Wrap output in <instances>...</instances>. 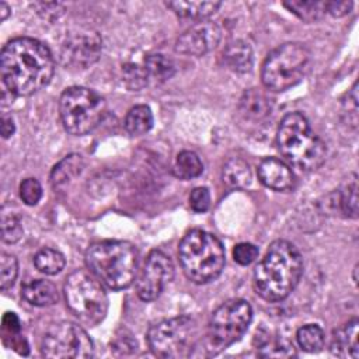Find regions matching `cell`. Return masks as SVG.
<instances>
[{"label":"cell","instance_id":"34","mask_svg":"<svg viewBox=\"0 0 359 359\" xmlns=\"http://www.w3.org/2000/svg\"><path fill=\"white\" fill-rule=\"evenodd\" d=\"M189 206L196 213H203L210 206V194L208 188L198 187L189 194Z\"/></svg>","mask_w":359,"mask_h":359},{"label":"cell","instance_id":"20","mask_svg":"<svg viewBox=\"0 0 359 359\" xmlns=\"http://www.w3.org/2000/svg\"><path fill=\"white\" fill-rule=\"evenodd\" d=\"M170 7L178 17L187 20H205L222 6L220 1H167Z\"/></svg>","mask_w":359,"mask_h":359},{"label":"cell","instance_id":"37","mask_svg":"<svg viewBox=\"0 0 359 359\" xmlns=\"http://www.w3.org/2000/svg\"><path fill=\"white\" fill-rule=\"evenodd\" d=\"M352 8L351 1H325V13H330L334 17H344Z\"/></svg>","mask_w":359,"mask_h":359},{"label":"cell","instance_id":"22","mask_svg":"<svg viewBox=\"0 0 359 359\" xmlns=\"http://www.w3.org/2000/svg\"><path fill=\"white\" fill-rule=\"evenodd\" d=\"M153 126V114L147 105H135L125 118V128L132 136H140Z\"/></svg>","mask_w":359,"mask_h":359},{"label":"cell","instance_id":"15","mask_svg":"<svg viewBox=\"0 0 359 359\" xmlns=\"http://www.w3.org/2000/svg\"><path fill=\"white\" fill-rule=\"evenodd\" d=\"M259 181L275 191H289L294 187V175L287 164L275 157L264 158L258 165Z\"/></svg>","mask_w":359,"mask_h":359},{"label":"cell","instance_id":"1","mask_svg":"<svg viewBox=\"0 0 359 359\" xmlns=\"http://www.w3.org/2000/svg\"><path fill=\"white\" fill-rule=\"evenodd\" d=\"M0 72L8 91L27 97L48 86L55 72V62L45 43L22 36L4 45L0 55Z\"/></svg>","mask_w":359,"mask_h":359},{"label":"cell","instance_id":"18","mask_svg":"<svg viewBox=\"0 0 359 359\" xmlns=\"http://www.w3.org/2000/svg\"><path fill=\"white\" fill-rule=\"evenodd\" d=\"M22 297L32 306L46 307L52 306L59 300V292L56 286L43 279H35L25 282L21 287Z\"/></svg>","mask_w":359,"mask_h":359},{"label":"cell","instance_id":"2","mask_svg":"<svg viewBox=\"0 0 359 359\" xmlns=\"http://www.w3.org/2000/svg\"><path fill=\"white\" fill-rule=\"evenodd\" d=\"M303 258L286 240L273 241L254 271V289L268 302L286 299L300 280Z\"/></svg>","mask_w":359,"mask_h":359},{"label":"cell","instance_id":"6","mask_svg":"<svg viewBox=\"0 0 359 359\" xmlns=\"http://www.w3.org/2000/svg\"><path fill=\"white\" fill-rule=\"evenodd\" d=\"M66 306L70 313L84 325L95 327L108 311V296L93 275L86 271L70 273L63 286Z\"/></svg>","mask_w":359,"mask_h":359},{"label":"cell","instance_id":"39","mask_svg":"<svg viewBox=\"0 0 359 359\" xmlns=\"http://www.w3.org/2000/svg\"><path fill=\"white\" fill-rule=\"evenodd\" d=\"M15 130V125H14V121L10 118V116H6L3 115L1 116V136L4 139L10 137Z\"/></svg>","mask_w":359,"mask_h":359},{"label":"cell","instance_id":"13","mask_svg":"<svg viewBox=\"0 0 359 359\" xmlns=\"http://www.w3.org/2000/svg\"><path fill=\"white\" fill-rule=\"evenodd\" d=\"M220 28L213 22H198L187 29L175 43V50L182 55L202 56L210 52L219 43Z\"/></svg>","mask_w":359,"mask_h":359},{"label":"cell","instance_id":"32","mask_svg":"<svg viewBox=\"0 0 359 359\" xmlns=\"http://www.w3.org/2000/svg\"><path fill=\"white\" fill-rule=\"evenodd\" d=\"M22 226L17 216L14 215H3L1 217V240L4 243H17L22 237Z\"/></svg>","mask_w":359,"mask_h":359},{"label":"cell","instance_id":"14","mask_svg":"<svg viewBox=\"0 0 359 359\" xmlns=\"http://www.w3.org/2000/svg\"><path fill=\"white\" fill-rule=\"evenodd\" d=\"M101 52V39L93 32H80L72 35L63 45L62 59L66 65L77 69H86L93 65Z\"/></svg>","mask_w":359,"mask_h":359},{"label":"cell","instance_id":"35","mask_svg":"<svg viewBox=\"0 0 359 359\" xmlns=\"http://www.w3.org/2000/svg\"><path fill=\"white\" fill-rule=\"evenodd\" d=\"M258 247L251 243H240L233 250L234 261L240 265H250L258 257Z\"/></svg>","mask_w":359,"mask_h":359},{"label":"cell","instance_id":"4","mask_svg":"<svg viewBox=\"0 0 359 359\" xmlns=\"http://www.w3.org/2000/svg\"><path fill=\"white\" fill-rule=\"evenodd\" d=\"M276 144L280 154L302 171H314L325 160V143L311 130L300 112L283 116L276 132Z\"/></svg>","mask_w":359,"mask_h":359},{"label":"cell","instance_id":"16","mask_svg":"<svg viewBox=\"0 0 359 359\" xmlns=\"http://www.w3.org/2000/svg\"><path fill=\"white\" fill-rule=\"evenodd\" d=\"M358 334H359V321L356 318L351 320L341 328L332 332L331 338V353L338 358H351L358 359L359 345H358Z\"/></svg>","mask_w":359,"mask_h":359},{"label":"cell","instance_id":"30","mask_svg":"<svg viewBox=\"0 0 359 359\" xmlns=\"http://www.w3.org/2000/svg\"><path fill=\"white\" fill-rule=\"evenodd\" d=\"M18 275V264L17 258L11 254L3 252L0 257V287L1 290H7L11 287Z\"/></svg>","mask_w":359,"mask_h":359},{"label":"cell","instance_id":"10","mask_svg":"<svg viewBox=\"0 0 359 359\" xmlns=\"http://www.w3.org/2000/svg\"><path fill=\"white\" fill-rule=\"evenodd\" d=\"M59 112L65 129L74 136H81L101 122L105 114V101L94 90L69 87L60 95Z\"/></svg>","mask_w":359,"mask_h":359},{"label":"cell","instance_id":"3","mask_svg":"<svg viewBox=\"0 0 359 359\" xmlns=\"http://www.w3.org/2000/svg\"><path fill=\"white\" fill-rule=\"evenodd\" d=\"M86 264L105 286L121 290L130 286L135 280L137 250L128 241H98L87 248Z\"/></svg>","mask_w":359,"mask_h":359},{"label":"cell","instance_id":"24","mask_svg":"<svg viewBox=\"0 0 359 359\" xmlns=\"http://www.w3.org/2000/svg\"><path fill=\"white\" fill-rule=\"evenodd\" d=\"M203 164L196 153L184 150L181 151L174 163V174L181 180H192L202 174Z\"/></svg>","mask_w":359,"mask_h":359},{"label":"cell","instance_id":"9","mask_svg":"<svg viewBox=\"0 0 359 359\" xmlns=\"http://www.w3.org/2000/svg\"><path fill=\"white\" fill-rule=\"evenodd\" d=\"M147 344L156 356L180 359L194 355L198 344V327L194 318L180 316L163 320L149 328Z\"/></svg>","mask_w":359,"mask_h":359},{"label":"cell","instance_id":"28","mask_svg":"<svg viewBox=\"0 0 359 359\" xmlns=\"http://www.w3.org/2000/svg\"><path fill=\"white\" fill-rule=\"evenodd\" d=\"M34 264L38 271L46 275H56L65 268V257L53 248H42L36 252Z\"/></svg>","mask_w":359,"mask_h":359},{"label":"cell","instance_id":"23","mask_svg":"<svg viewBox=\"0 0 359 359\" xmlns=\"http://www.w3.org/2000/svg\"><path fill=\"white\" fill-rule=\"evenodd\" d=\"M223 181L236 188L247 187L251 182L250 165L243 158H230L223 167Z\"/></svg>","mask_w":359,"mask_h":359},{"label":"cell","instance_id":"17","mask_svg":"<svg viewBox=\"0 0 359 359\" xmlns=\"http://www.w3.org/2000/svg\"><path fill=\"white\" fill-rule=\"evenodd\" d=\"M238 111L244 119L251 122H261L271 115L272 104L271 100L259 90H247L240 98Z\"/></svg>","mask_w":359,"mask_h":359},{"label":"cell","instance_id":"27","mask_svg":"<svg viewBox=\"0 0 359 359\" xmlns=\"http://www.w3.org/2000/svg\"><path fill=\"white\" fill-rule=\"evenodd\" d=\"M283 6L296 14L303 21L311 22L320 20L325 13V1H306V0H292L285 1Z\"/></svg>","mask_w":359,"mask_h":359},{"label":"cell","instance_id":"19","mask_svg":"<svg viewBox=\"0 0 359 359\" xmlns=\"http://www.w3.org/2000/svg\"><path fill=\"white\" fill-rule=\"evenodd\" d=\"M222 60L227 69L236 73H245L252 67V50L244 41H234L222 52Z\"/></svg>","mask_w":359,"mask_h":359},{"label":"cell","instance_id":"7","mask_svg":"<svg viewBox=\"0 0 359 359\" xmlns=\"http://www.w3.org/2000/svg\"><path fill=\"white\" fill-rule=\"evenodd\" d=\"M310 60V50L303 43L287 42L278 46L262 65L264 86L272 91H285L296 86L306 76Z\"/></svg>","mask_w":359,"mask_h":359},{"label":"cell","instance_id":"33","mask_svg":"<svg viewBox=\"0 0 359 359\" xmlns=\"http://www.w3.org/2000/svg\"><path fill=\"white\" fill-rule=\"evenodd\" d=\"M20 196L28 206H34L42 196V187L35 178H27L20 185Z\"/></svg>","mask_w":359,"mask_h":359},{"label":"cell","instance_id":"38","mask_svg":"<svg viewBox=\"0 0 359 359\" xmlns=\"http://www.w3.org/2000/svg\"><path fill=\"white\" fill-rule=\"evenodd\" d=\"M1 324H3V328L10 334H18L21 330V323L15 313H6L3 316Z\"/></svg>","mask_w":359,"mask_h":359},{"label":"cell","instance_id":"29","mask_svg":"<svg viewBox=\"0 0 359 359\" xmlns=\"http://www.w3.org/2000/svg\"><path fill=\"white\" fill-rule=\"evenodd\" d=\"M122 76L125 86L132 90V91H139L143 87L147 86L149 81V74L144 67L135 65V63H128L122 69Z\"/></svg>","mask_w":359,"mask_h":359},{"label":"cell","instance_id":"11","mask_svg":"<svg viewBox=\"0 0 359 359\" xmlns=\"http://www.w3.org/2000/svg\"><path fill=\"white\" fill-rule=\"evenodd\" d=\"M41 352L49 359H84L94 355V345L80 325L62 321L48 328L42 338Z\"/></svg>","mask_w":359,"mask_h":359},{"label":"cell","instance_id":"8","mask_svg":"<svg viewBox=\"0 0 359 359\" xmlns=\"http://www.w3.org/2000/svg\"><path fill=\"white\" fill-rule=\"evenodd\" d=\"M251 318L252 309L245 300L231 299L220 304L210 317L208 334L203 339L206 355H217L238 341L247 331Z\"/></svg>","mask_w":359,"mask_h":359},{"label":"cell","instance_id":"21","mask_svg":"<svg viewBox=\"0 0 359 359\" xmlns=\"http://www.w3.org/2000/svg\"><path fill=\"white\" fill-rule=\"evenodd\" d=\"M84 168V160L80 154H69L60 160L50 172V182L55 187L65 185L66 182L76 178Z\"/></svg>","mask_w":359,"mask_h":359},{"label":"cell","instance_id":"25","mask_svg":"<svg viewBox=\"0 0 359 359\" xmlns=\"http://www.w3.org/2000/svg\"><path fill=\"white\" fill-rule=\"evenodd\" d=\"M144 69H146L149 77H151L157 83H163V81L171 79L172 74L175 73V66H174L172 60L161 53L149 55L144 59Z\"/></svg>","mask_w":359,"mask_h":359},{"label":"cell","instance_id":"40","mask_svg":"<svg viewBox=\"0 0 359 359\" xmlns=\"http://www.w3.org/2000/svg\"><path fill=\"white\" fill-rule=\"evenodd\" d=\"M10 14V7L4 3V1H0V20L4 21Z\"/></svg>","mask_w":359,"mask_h":359},{"label":"cell","instance_id":"36","mask_svg":"<svg viewBox=\"0 0 359 359\" xmlns=\"http://www.w3.org/2000/svg\"><path fill=\"white\" fill-rule=\"evenodd\" d=\"M344 111L348 114L351 125L356 128L358 122V83L353 84L351 91L348 93V100L344 101Z\"/></svg>","mask_w":359,"mask_h":359},{"label":"cell","instance_id":"12","mask_svg":"<svg viewBox=\"0 0 359 359\" xmlns=\"http://www.w3.org/2000/svg\"><path fill=\"white\" fill-rule=\"evenodd\" d=\"M172 278L174 265L170 257L160 250H153L136 278V293L142 300L151 302L161 294Z\"/></svg>","mask_w":359,"mask_h":359},{"label":"cell","instance_id":"26","mask_svg":"<svg viewBox=\"0 0 359 359\" xmlns=\"http://www.w3.org/2000/svg\"><path fill=\"white\" fill-rule=\"evenodd\" d=\"M296 339L303 351L313 353L323 349L325 335L317 324H306L297 330Z\"/></svg>","mask_w":359,"mask_h":359},{"label":"cell","instance_id":"31","mask_svg":"<svg viewBox=\"0 0 359 359\" xmlns=\"http://www.w3.org/2000/svg\"><path fill=\"white\" fill-rule=\"evenodd\" d=\"M338 203L346 216L353 219L358 216V184L355 177L352 181H348V185L339 194Z\"/></svg>","mask_w":359,"mask_h":359},{"label":"cell","instance_id":"5","mask_svg":"<svg viewBox=\"0 0 359 359\" xmlns=\"http://www.w3.org/2000/svg\"><path fill=\"white\" fill-rule=\"evenodd\" d=\"M184 273L195 283L215 280L223 271L226 257L222 241L205 230L188 231L178 247Z\"/></svg>","mask_w":359,"mask_h":359}]
</instances>
